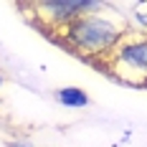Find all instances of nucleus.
I'll return each mask as SVG.
<instances>
[{
  "label": "nucleus",
  "instance_id": "nucleus-1",
  "mask_svg": "<svg viewBox=\"0 0 147 147\" xmlns=\"http://www.w3.org/2000/svg\"><path fill=\"white\" fill-rule=\"evenodd\" d=\"M124 33H127V26L112 15H104L102 10V13H86L76 18L74 23H69L63 30L56 33V38L71 53L102 66L124 38Z\"/></svg>",
  "mask_w": 147,
  "mask_h": 147
},
{
  "label": "nucleus",
  "instance_id": "nucleus-2",
  "mask_svg": "<svg viewBox=\"0 0 147 147\" xmlns=\"http://www.w3.org/2000/svg\"><path fill=\"white\" fill-rule=\"evenodd\" d=\"M102 69L112 74L117 81L147 86V36L145 33H124V38L109 53Z\"/></svg>",
  "mask_w": 147,
  "mask_h": 147
},
{
  "label": "nucleus",
  "instance_id": "nucleus-3",
  "mask_svg": "<svg viewBox=\"0 0 147 147\" xmlns=\"http://www.w3.org/2000/svg\"><path fill=\"white\" fill-rule=\"evenodd\" d=\"M28 8L36 10L33 18L38 20V26L46 33L56 36L76 18H81L86 13H102L107 5L99 0H41V3H33Z\"/></svg>",
  "mask_w": 147,
  "mask_h": 147
},
{
  "label": "nucleus",
  "instance_id": "nucleus-4",
  "mask_svg": "<svg viewBox=\"0 0 147 147\" xmlns=\"http://www.w3.org/2000/svg\"><path fill=\"white\" fill-rule=\"evenodd\" d=\"M53 99L61 107H66V109H86L89 104H91L89 94L81 86H61V89L53 91Z\"/></svg>",
  "mask_w": 147,
  "mask_h": 147
},
{
  "label": "nucleus",
  "instance_id": "nucleus-5",
  "mask_svg": "<svg viewBox=\"0 0 147 147\" xmlns=\"http://www.w3.org/2000/svg\"><path fill=\"white\" fill-rule=\"evenodd\" d=\"M8 147H36L30 140H13V142H8Z\"/></svg>",
  "mask_w": 147,
  "mask_h": 147
},
{
  "label": "nucleus",
  "instance_id": "nucleus-6",
  "mask_svg": "<svg viewBox=\"0 0 147 147\" xmlns=\"http://www.w3.org/2000/svg\"><path fill=\"white\" fill-rule=\"evenodd\" d=\"M137 23H140L142 28H147V13H140V15H137Z\"/></svg>",
  "mask_w": 147,
  "mask_h": 147
},
{
  "label": "nucleus",
  "instance_id": "nucleus-7",
  "mask_svg": "<svg viewBox=\"0 0 147 147\" xmlns=\"http://www.w3.org/2000/svg\"><path fill=\"white\" fill-rule=\"evenodd\" d=\"M3 86H5V74L0 71V91H3Z\"/></svg>",
  "mask_w": 147,
  "mask_h": 147
},
{
  "label": "nucleus",
  "instance_id": "nucleus-8",
  "mask_svg": "<svg viewBox=\"0 0 147 147\" xmlns=\"http://www.w3.org/2000/svg\"><path fill=\"white\" fill-rule=\"evenodd\" d=\"M145 36H147V33H145Z\"/></svg>",
  "mask_w": 147,
  "mask_h": 147
}]
</instances>
